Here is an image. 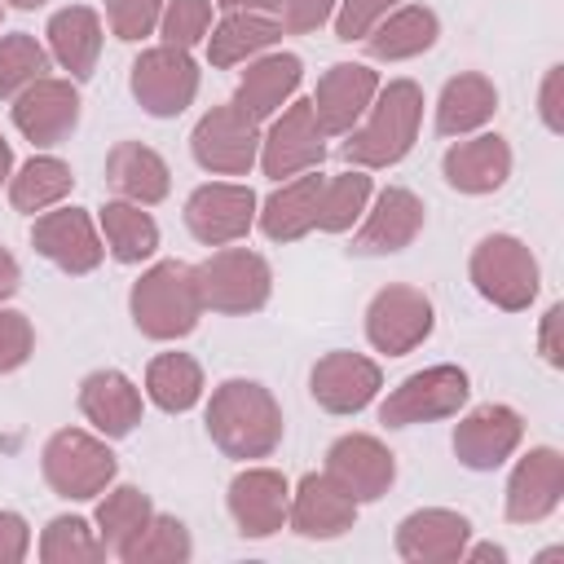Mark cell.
I'll list each match as a JSON object with an SVG mask.
<instances>
[{
	"mask_svg": "<svg viewBox=\"0 0 564 564\" xmlns=\"http://www.w3.org/2000/svg\"><path fill=\"white\" fill-rule=\"evenodd\" d=\"M335 4H339V0H282V31H291V35L317 31V26L330 18Z\"/></svg>",
	"mask_w": 564,
	"mask_h": 564,
	"instance_id": "f6af8a7d",
	"label": "cell"
},
{
	"mask_svg": "<svg viewBox=\"0 0 564 564\" xmlns=\"http://www.w3.org/2000/svg\"><path fill=\"white\" fill-rule=\"evenodd\" d=\"M520 436H524V419L511 405H494L489 401V405H476L467 419H458L454 454L471 471H494L516 454Z\"/></svg>",
	"mask_w": 564,
	"mask_h": 564,
	"instance_id": "2e32d148",
	"label": "cell"
},
{
	"mask_svg": "<svg viewBox=\"0 0 564 564\" xmlns=\"http://www.w3.org/2000/svg\"><path fill=\"white\" fill-rule=\"evenodd\" d=\"M383 388V375L370 357L361 352H326L313 375H308V392L326 414H357L375 401V392Z\"/></svg>",
	"mask_w": 564,
	"mask_h": 564,
	"instance_id": "ffe728a7",
	"label": "cell"
},
{
	"mask_svg": "<svg viewBox=\"0 0 564 564\" xmlns=\"http://www.w3.org/2000/svg\"><path fill=\"white\" fill-rule=\"evenodd\" d=\"M291 529L308 542H330V538H344L352 524H357V498L330 480L326 471H308L295 494H291V511H286Z\"/></svg>",
	"mask_w": 564,
	"mask_h": 564,
	"instance_id": "9a60e30c",
	"label": "cell"
},
{
	"mask_svg": "<svg viewBox=\"0 0 564 564\" xmlns=\"http://www.w3.org/2000/svg\"><path fill=\"white\" fill-rule=\"evenodd\" d=\"M366 203H370V176H366V167H348V172L322 181L317 229H326V234L352 229V220L366 212Z\"/></svg>",
	"mask_w": 564,
	"mask_h": 564,
	"instance_id": "8d00e7d4",
	"label": "cell"
},
{
	"mask_svg": "<svg viewBox=\"0 0 564 564\" xmlns=\"http://www.w3.org/2000/svg\"><path fill=\"white\" fill-rule=\"evenodd\" d=\"M13 9H40V4H48V0H9Z\"/></svg>",
	"mask_w": 564,
	"mask_h": 564,
	"instance_id": "db71d44e",
	"label": "cell"
},
{
	"mask_svg": "<svg viewBox=\"0 0 564 564\" xmlns=\"http://www.w3.org/2000/svg\"><path fill=\"white\" fill-rule=\"evenodd\" d=\"M326 132L313 115V101H291L273 115V128L260 137V167L273 181H291L300 172L322 167Z\"/></svg>",
	"mask_w": 564,
	"mask_h": 564,
	"instance_id": "30bf717a",
	"label": "cell"
},
{
	"mask_svg": "<svg viewBox=\"0 0 564 564\" xmlns=\"http://www.w3.org/2000/svg\"><path fill=\"white\" fill-rule=\"evenodd\" d=\"M379 93V75L361 62H335L322 79H317V93L308 97L313 101V115L322 123L326 137H348L357 128V119L370 110Z\"/></svg>",
	"mask_w": 564,
	"mask_h": 564,
	"instance_id": "ac0fdd59",
	"label": "cell"
},
{
	"mask_svg": "<svg viewBox=\"0 0 564 564\" xmlns=\"http://www.w3.org/2000/svg\"><path fill=\"white\" fill-rule=\"evenodd\" d=\"M432 300L419 286H383L366 308V339L388 357H405L432 335Z\"/></svg>",
	"mask_w": 564,
	"mask_h": 564,
	"instance_id": "8fae6325",
	"label": "cell"
},
{
	"mask_svg": "<svg viewBox=\"0 0 564 564\" xmlns=\"http://www.w3.org/2000/svg\"><path fill=\"white\" fill-rule=\"evenodd\" d=\"M423 229V198L405 185H388L375 207L366 212V225L361 234L352 238V251L357 256H392L401 247H410Z\"/></svg>",
	"mask_w": 564,
	"mask_h": 564,
	"instance_id": "7402d4cb",
	"label": "cell"
},
{
	"mask_svg": "<svg viewBox=\"0 0 564 564\" xmlns=\"http://www.w3.org/2000/svg\"><path fill=\"white\" fill-rule=\"evenodd\" d=\"M542 119H546L551 132L564 128V123H560V66L546 70V84H542Z\"/></svg>",
	"mask_w": 564,
	"mask_h": 564,
	"instance_id": "c3c4849f",
	"label": "cell"
},
{
	"mask_svg": "<svg viewBox=\"0 0 564 564\" xmlns=\"http://www.w3.org/2000/svg\"><path fill=\"white\" fill-rule=\"evenodd\" d=\"M194 163L216 176H242L260 159V123L242 106H212L189 132Z\"/></svg>",
	"mask_w": 564,
	"mask_h": 564,
	"instance_id": "52a82bcc",
	"label": "cell"
},
{
	"mask_svg": "<svg viewBox=\"0 0 564 564\" xmlns=\"http://www.w3.org/2000/svg\"><path fill=\"white\" fill-rule=\"evenodd\" d=\"M419 119H423V88L414 79H392L388 88L375 93L370 115L361 128L348 132L339 145L348 167H392L401 163L414 141H419Z\"/></svg>",
	"mask_w": 564,
	"mask_h": 564,
	"instance_id": "7a4b0ae2",
	"label": "cell"
},
{
	"mask_svg": "<svg viewBox=\"0 0 564 564\" xmlns=\"http://www.w3.org/2000/svg\"><path fill=\"white\" fill-rule=\"evenodd\" d=\"M101 234H106V247L119 264H141L159 251V225L150 212H141L137 203L119 198V203H106L101 207Z\"/></svg>",
	"mask_w": 564,
	"mask_h": 564,
	"instance_id": "d6a6232c",
	"label": "cell"
},
{
	"mask_svg": "<svg viewBox=\"0 0 564 564\" xmlns=\"http://www.w3.org/2000/svg\"><path fill=\"white\" fill-rule=\"evenodd\" d=\"M560 317H564V304H551L546 317H542V357L546 366H564V348H560Z\"/></svg>",
	"mask_w": 564,
	"mask_h": 564,
	"instance_id": "7dc6e473",
	"label": "cell"
},
{
	"mask_svg": "<svg viewBox=\"0 0 564 564\" xmlns=\"http://www.w3.org/2000/svg\"><path fill=\"white\" fill-rule=\"evenodd\" d=\"M304 79V62L295 53H269V57H256L247 66V75L238 79V93H234V106H242L256 123L260 119H273L300 88Z\"/></svg>",
	"mask_w": 564,
	"mask_h": 564,
	"instance_id": "83f0119b",
	"label": "cell"
},
{
	"mask_svg": "<svg viewBox=\"0 0 564 564\" xmlns=\"http://www.w3.org/2000/svg\"><path fill=\"white\" fill-rule=\"evenodd\" d=\"M467 269H471V286H476L494 308H507V313L529 308L533 295H538V282H542L533 251H529L520 238H511V234H489V238H480Z\"/></svg>",
	"mask_w": 564,
	"mask_h": 564,
	"instance_id": "8992f818",
	"label": "cell"
},
{
	"mask_svg": "<svg viewBox=\"0 0 564 564\" xmlns=\"http://www.w3.org/2000/svg\"><path fill=\"white\" fill-rule=\"evenodd\" d=\"M35 352V330L26 322V313L18 308H0V375L26 366Z\"/></svg>",
	"mask_w": 564,
	"mask_h": 564,
	"instance_id": "7bdbcfd3",
	"label": "cell"
},
{
	"mask_svg": "<svg viewBox=\"0 0 564 564\" xmlns=\"http://www.w3.org/2000/svg\"><path fill=\"white\" fill-rule=\"evenodd\" d=\"M441 35V22L432 9L423 4H405L397 13H388L370 35H366V53L375 62H405V57H419L436 44Z\"/></svg>",
	"mask_w": 564,
	"mask_h": 564,
	"instance_id": "f546056e",
	"label": "cell"
},
{
	"mask_svg": "<svg viewBox=\"0 0 564 564\" xmlns=\"http://www.w3.org/2000/svg\"><path fill=\"white\" fill-rule=\"evenodd\" d=\"M128 313L145 339H185L203 317V295L194 282V264L159 260L150 264L128 295Z\"/></svg>",
	"mask_w": 564,
	"mask_h": 564,
	"instance_id": "3957f363",
	"label": "cell"
},
{
	"mask_svg": "<svg viewBox=\"0 0 564 564\" xmlns=\"http://www.w3.org/2000/svg\"><path fill=\"white\" fill-rule=\"evenodd\" d=\"M9 172H13V150H9V141L0 137V185L9 181Z\"/></svg>",
	"mask_w": 564,
	"mask_h": 564,
	"instance_id": "f5cc1de1",
	"label": "cell"
},
{
	"mask_svg": "<svg viewBox=\"0 0 564 564\" xmlns=\"http://www.w3.org/2000/svg\"><path fill=\"white\" fill-rule=\"evenodd\" d=\"M207 436L229 458H269L282 441V405L256 379H225L207 401Z\"/></svg>",
	"mask_w": 564,
	"mask_h": 564,
	"instance_id": "6da1fadb",
	"label": "cell"
},
{
	"mask_svg": "<svg viewBox=\"0 0 564 564\" xmlns=\"http://www.w3.org/2000/svg\"><path fill=\"white\" fill-rule=\"evenodd\" d=\"M106 181H110V189L119 198H128L137 207H154L172 189V172H167L163 154L141 145V141H119L106 154Z\"/></svg>",
	"mask_w": 564,
	"mask_h": 564,
	"instance_id": "4316f807",
	"label": "cell"
},
{
	"mask_svg": "<svg viewBox=\"0 0 564 564\" xmlns=\"http://www.w3.org/2000/svg\"><path fill=\"white\" fill-rule=\"evenodd\" d=\"M498 110V93L485 75L476 70H463L454 75L445 88H441V101H436V132L441 137H467L476 132L480 123H489Z\"/></svg>",
	"mask_w": 564,
	"mask_h": 564,
	"instance_id": "4dcf8cb0",
	"label": "cell"
},
{
	"mask_svg": "<svg viewBox=\"0 0 564 564\" xmlns=\"http://www.w3.org/2000/svg\"><path fill=\"white\" fill-rule=\"evenodd\" d=\"M48 53L57 57L62 70H70V79H88L97 70L101 57V18L88 4H66L48 18Z\"/></svg>",
	"mask_w": 564,
	"mask_h": 564,
	"instance_id": "f1b7e54d",
	"label": "cell"
},
{
	"mask_svg": "<svg viewBox=\"0 0 564 564\" xmlns=\"http://www.w3.org/2000/svg\"><path fill=\"white\" fill-rule=\"evenodd\" d=\"M291 485L273 467H247L229 480V516L242 538H273L286 524Z\"/></svg>",
	"mask_w": 564,
	"mask_h": 564,
	"instance_id": "e0dca14e",
	"label": "cell"
},
{
	"mask_svg": "<svg viewBox=\"0 0 564 564\" xmlns=\"http://www.w3.org/2000/svg\"><path fill=\"white\" fill-rule=\"evenodd\" d=\"M18 286H22V269H18V260H13V256L0 247V304H4V300H9Z\"/></svg>",
	"mask_w": 564,
	"mask_h": 564,
	"instance_id": "681fc988",
	"label": "cell"
},
{
	"mask_svg": "<svg viewBox=\"0 0 564 564\" xmlns=\"http://www.w3.org/2000/svg\"><path fill=\"white\" fill-rule=\"evenodd\" d=\"M31 242L44 260H53L62 273L79 278V273H93L101 264V238L93 229V216L84 207H57V212H44L31 229Z\"/></svg>",
	"mask_w": 564,
	"mask_h": 564,
	"instance_id": "d6986e66",
	"label": "cell"
},
{
	"mask_svg": "<svg viewBox=\"0 0 564 564\" xmlns=\"http://www.w3.org/2000/svg\"><path fill=\"white\" fill-rule=\"evenodd\" d=\"M185 225L198 242L229 247V242L247 238V229L256 225V194L247 185H229V181L198 185L185 198Z\"/></svg>",
	"mask_w": 564,
	"mask_h": 564,
	"instance_id": "7c38bea8",
	"label": "cell"
},
{
	"mask_svg": "<svg viewBox=\"0 0 564 564\" xmlns=\"http://www.w3.org/2000/svg\"><path fill=\"white\" fill-rule=\"evenodd\" d=\"M70 185H75V176H70V167H66L62 159L35 154V159H26V163L18 167V176H9V203H13L18 212L35 216V212L62 203V198L70 194Z\"/></svg>",
	"mask_w": 564,
	"mask_h": 564,
	"instance_id": "e575fe53",
	"label": "cell"
},
{
	"mask_svg": "<svg viewBox=\"0 0 564 564\" xmlns=\"http://www.w3.org/2000/svg\"><path fill=\"white\" fill-rule=\"evenodd\" d=\"M467 370L458 366H427L414 370L410 379H401L388 401L379 405V423L388 427H410V423H432V419H449L467 405Z\"/></svg>",
	"mask_w": 564,
	"mask_h": 564,
	"instance_id": "ba28073f",
	"label": "cell"
},
{
	"mask_svg": "<svg viewBox=\"0 0 564 564\" xmlns=\"http://www.w3.org/2000/svg\"><path fill=\"white\" fill-rule=\"evenodd\" d=\"M106 18H110V31L119 40H145L159 18H163V0H106Z\"/></svg>",
	"mask_w": 564,
	"mask_h": 564,
	"instance_id": "b9f144b4",
	"label": "cell"
},
{
	"mask_svg": "<svg viewBox=\"0 0 564 564\" xmlns=\"http://www.w3.org/2000/svg\"><path fill=\"white\" fill-rule=\"evenodd\" d=\"M322 181H326V176L313 167V172H300V176L282 181V185L264 198V207L256 212V220H260V229H264L269 242H295V238H304L308 229H317Z\"/></svg>",
	"mask_w": 564,
	"mask_h": 564,
	"instance_id": "484cf974",
	"label": "cell"
},
{
	"mask_svg": "<svg viewBox=\"0 0 564 564\" xmlns=\"http://www.w3.org/2000/svg\"><path fill=\"white\" fill-rule=\"evenodd\" d=\"M194 282H198L203 308L238 317V313H256L269 304L273 269L260 251L225 247V251H212L203 264H194Z\"/></svg>",
	"mask_w": 564,
	"mask_h": 564,
	"instance_id": "277c9868",
	"label": "cell"
},
{
	"mask_svg": "<svg viewBox=\"0 0 564 564\" xmlns=\"http://www.w3.org/2000/svg\"><path fill=\"white\" fill-rule=\"evenodd\" d=\"M282 40V22L264 18V13H251V9H234L229 18H220V26L207 35V57L212 66H238V62H251L260 57L264 48H273Z\"/></svg>",
	"mask_w": 564,
	"mask_h": 564,
	"instance_id": "1f68e13d",
	"label": "cell"
},
{
	"mask_svg": "<svg viewBox=\"0 0 564 564\" xmlns=\"http://www.w3.org/2000/svg\"><path fill=\"white\" fill-rule=\"evenodd\" d=\"M128 88H132V97L141 101L145 115L172 119V115H181L198 97V66H194L189 48L159 44V48H145L132 62Z\"/></svg>",
	"mask_w": 564,
	"mask_h": 564,
	"instance_id": "9c48e42d",
	"label": "cell"
},
{
	"mask_svg": "<svg viewBox=\"0 0 564 564\" xmlns=\"http://www.w3.org/2000/svg\"><path fill=\"white\" fill-rule=\"evenodd\" d=\"M467 538H471L467 516L445 511V507L410 511L397 524V551H401V560H414V564H449L463 555Z\"/></svg>",
	"mask_w": 564,
	"mask_h": 564,
	"instance_id": "603a6c76",
	"label": "cell"
},
{
	"mask_svg": "<svg viewBox=\"0 0 564 564\" xmlns=\"http://www.w3.org/2000/svg\"><path fill=\"white\" fill-rule=\"evenodd\" d=\"M13 123L31 145H62L79 123V93L70 79H35L13 97Z\"/></svg>",
	"mask_w": 564,
	"mask_h": 564,
	"instance_id": "5bb4252c",
	"label": "cell"
},
{
	"mask_svg": "<svg viewBox=\"0 0 564 564\" xmlns=\"http://www.w3.org/2000/svg\"><path fill=\"white\" fill-rule=\"evenodd\" d=\"M326 476L339 480L357 502H375L392 489L397 480V458L392 449L370 436V432H348L326 449Z\"/></svg>",
	"mask_w": 564,
	"mask_h": 564,
	"instance_id": "4fadbf2b",
	"label": "cell"
},
{
	"mask_svg": "<svg viewBox=\"0 0 564 564\" xmlns=\"http://www.w3.org/2000/svg\"><path fill=\"white\" fill-rule=\"evenodd\" d=\"M40 458H44V480H48V489L62 494V498H70V502H88V498L106 494L110 480H115V471H119V463H115V454L106 449V441H97V436L84 432V427H62V432H53Z\"/></svg>",
	"mask_w": 564,
	"mask_h": 564,
	"instance_id": "5b68a950",
	"label": "cell"
},
{
	"mask_svg": "<svg viewBox=\"0 0 564 564\" xmlns=\"http://www.w3.org/2000/svg\"><path fill=\"white\" fill-rule=\"evenodd\" d=\"M401 0H339V13H335V35L339 40H366Z\"/></svg>",
	"mask_w": 564,
	"mask_h": 564,
	"instance_id": "ee69618b",
	"label": "cell"
},
{
	"mask_svg": "<svg viewBox=\"0 0 564 564\" xmlns=\"http://www.w3.org/2000/svg\"><path fill=\"white\" fill-rule=\"evenodd\" d=\"M189 551H194L189 529L176 516H150L141 533L119 551V560L123 564H181L189 560Z\"/></svg>",
	"mask_w": 564,
	"mask_h": 564,
	"instance_id": "74e56055",
	"label": "cell"
},
{
	"mask_svg": "<svg viewBox=\"0 0 564 564\" xmlns=\"http://www.w3.org/2000/svg\"><path fill=\"white\" fill-rule=\"evenodd\" d=\"M145 392H150V401L159 410L185 414L203 397V370H198V361L189 352H159L145 366Z\"/></svg>",
	"mask_w": 564,
	"mask_h": 564,
	"instance_id": "836d02e7",
	"label": "cell"
},
{
	"mask_svg": "<svg viewBox=\"0 0 564 564\" xmlns=\"http://www.w3.org/2000/svg\"><path fill=\"white\" fill-rule=\"evenodd\" d=\"M154 516V507H150V494H141L137 485H119V489H110L101 502H97V538L110 546V551H123L137 533H141V524Z\"/></svg>",
	"mask_w": 564,
	"mask_h": 564,
	"instance_id": "d590c367",
	"label": "cell"
},
{
	"mask_svg": "<svg viewBox=\"0 0 564 564\" xmlns=\"http://www.w3.org/2000/svg\"><path fill=\"white\" fill-rule=\"evenodd\" d=\"M458 560H471V564H489V560H494V564H502V560H507V551H502L498 542H480V546H471V551L463 546V555H458Z\"/></svg>",
	"mask_w": 564,
	"mask_h": 564,
	"instance_id": "f907efd6",
	"label": "cell"
},
{
	"mask_svg": "<svg viewBox=\"0 0 564 564\" xmlns=\"http://www.w3.org/2000/svg\"><path fill=\"white\" fill-rule=\"evenodd\" d=\"M106 555V542L88 529V520L79 516H57L48 520L44 538H40V560L44 564H93Z\"/></svg>",
	"mask_w": 564,
	"mask_h": 564,
	"instance_id": "f35d334b",
	"label": "cell"
},
{
	"mask_svg": "<svg viewBox=\"0 0 564 564\" xmlns=\"http://www.w3.org/2000/svg\"><path fill=\"white\" fill-rule=\"evenodd\" d=\"M216 4H225L229 13H234V9H251V13H264V9H278L282 0H216Z\"/></svg>",
	"mask_w": 564,
	"mask_h": 564,
	"instance_id": "816d5d0a",
	"label": "cell"
},
{
	"mask_svg": "<svg viewBox=\"0 0 564 564\" xmlns=\"http://www.w3.org/2000/svg\"><path fill=\"white\" fill-rule=\"evenodd\" d=\"M31 546V529L18 511H0V564H18Z\"/></svg>",
	"mask_w": 564,
	"mask_h": 564,
	"instance_id": "bcb514c9",
	"label": "cell"
},
{
	"mask_svg": "<svg viewBox=\"0 0 564 564\" xmlns=\"http://www.w3.org/2000/svg\"><path fill=\"white\" fill-rule=\"evenodd\" d=\"M560 498H564V454L551 445L529 449L507 480V520L538 524L560 507Z\"/></svg>",
	"mask_w": 564,
	"mask_h": 564,
	"instance_id": "44dd1931",
	"label": "cell"
},
{
	"mask_svg": "<svg viewBox=\"0 0 564 564\" xmlns=\"http://www.w3.org/2000/svg\"><path fill=\"white\" fill-rule=\"evenodd\" d=\"M441 172H445V181H449L458 194H494V189L511 176V145H507L498 132L458 141V145L445 150Z\"/></svg>",
	"mask_w": 564,
	"mask_h": 564,
	"instance_id": "d4e9b609",
	"label": "cell"
},
{
	"mask_svg": "<svg viewBox=\"0 0 564 564\" xmlns=\"http://www.w3.org/2000/svg\"><path fill=\"white\" fill-rule=\"evenodd\" d=\"M44 75H48V53L35 35H26V31L0 35V97H18L22 88H31Z\"/></svg>",
	"mask_w": 564,
	"mask_h": 564,
	"instance_id": "ab89813d",
	"label": "cell"
},
{
	"mask_svg": "<svg viewBox=\"0 0 564 564\" xmlns=\"http://www.w3.org/2000/svg\"><path fill=\"white\" fill-rule=\"evenodd\" d=\"M159 26H163V44L194 48L212 26V0H167Z\"/></svg>",
	"mask_w": 564,
	"mask_h": 564,
	"instance_id": "60d3db41",
	"label": "cell"
},
{
	"mask_svg": "<svg viewBox=\"0 0 564 564\" xmlns=\"http://www.w3.org/2000/svg\"><path fill=\"white\" fill-rule=\"evenodd\" d=\"M79 410L101 436L119 441L141 423V392L123 370H93L79 383Z\"/></svg>",
	"mask_w": 564,
	"mask_h": 564,
	"instance_id": "cb8c5ba5",
	"label": "cell"
}]
</instances>
